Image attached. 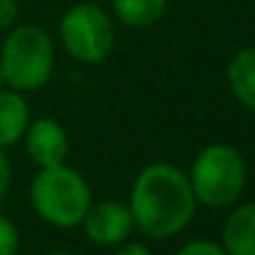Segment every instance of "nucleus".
I'll return each instance as SVG.
<instances>
[{"label": "nucleus", "mask_w": 255, "mask_h": 255, "mask_svg": "<svg viewBox=\"0 0 255 255\" xmlns=\"http://www.w3.org/2000/svg\"><path fill=\"white\" fill-rule=\"evenodd\" d=\"M30 201L37 216L57 228L80 226L92 206V188L80 171L67 164L40 169L30 186Z\"/></svg>", "instance_id": "f03ea898"}, {"label": "nucleus", "mask_w": 255, "mask_h": 255, "mask_svg": "<svg viewBox=\"0 0 255 255\" xmlns=\"http://www.w3.org/2000/svg\"><path fill=\"white\" fill-rule=\"evenodd\" d=\"M20 251V231L17 226L0 213V255H17Z\"/></svg>", "instance_id": "f8f14e48"}, {"label": "nucleus", "mask_w": 255, "mask_h": 255, "mask_svg": "<svg viewBox=\"0 0 255 255\" xmlns=\"http://www.w3.org/2000/svg\"><path fill=\"white\" fill-rule=\"evenodd\" d=\"M10 183H12V169H10V161H7L5 151L0 149V203H2V198L7 196Z\"/></svg>", "instance_id": "2eb2a0df"}, {"label": "nucleus", "mask_w": 255, "mask_h": 255, "mask_svg": "<svg viewBox=\"0 0 255 255\" xmlns=\"http://www.w3.org/2000/svg\"><path fill=\"white\" fill-rule=\"evenodd\" d=\"M82 231L94 246H119L134 231V218L129 203L122 201H99L92 203L82 218Z\"/></svg>", "instance_id": "423d86ee"}, {"label": "nucleus", "mask_w": 255, "mask_h": 255, "mask_svg": "<svg viewBox=\"0 0 255 255\" xmlns=\"http://www.w3.org/2000/svg\"><path fill=\"white\" fill-rule=\"evenodd\" d=\"M193 196L208 208H226L236 203L248 181V164L231 144H208L198 151L188 173Z\"/></svg>", "instance_id": "20e7f679"}, {"label": "nucleus", "mask_w": 255, "mask_h": 255, "mask_svg": "<svg viewBox=\"0 0 255 255\" xmlns=\"http://www.w3.org/2000/svg\"><path fill=\"white\" fill-rule=\"evenodd\" d=\"M5 87V80H2V72H0V89Z\"/></svg>", "instance_id": "a211bd4d"}, {"label": "nucleus", "mask_w": 255, "mask_h": 255, "mask_svg": "<svg viewBox=\"0 0 255 255\" xmlns=\"http://www.w3.org/2000/svg\"><path fill=\"white\" fill-rule=\"evenodd\" d=\"M114 255H151L149 251V246H144V243H136V241H124V243H119V248L114 251Z\"/></svg>", "instance_id": "dca6fc26"}, {"label": "nucleus", "mask_w": 255, "mask_h": 255, "mask_svg": "<svg viewBox=\"0 0 255 255\" xmlns=\"http://www.w3.org/2000/svg\"><path fill=\"white\" fill-rule=\"evenodd\" d=\"M169 0H112L114 17L127 27H149L166 15Z\"/></svg>", "instance_id": "9b49d317"}, {"label": "nucleus", "mask_w": 255, "mask_h": 255, "mask_svg": "<svg viewBox=\"0 0 255 255\" xmlns=\"http://www.w3.org/2000/svg\"><path fill=\"white\" fill-rule=\"evenodd\" d=\"M22 139H25L27 156H30L32 164H37V169L67 164L70 136H67L65 127H62L57 119L42 117V119L30 122Z\"/></svg>", "instance_id": "0eeeda50"}, {"label": "nucleus", "mask_w": 255, "mask_h": 255, "mask_svg": "<svg viewBox=\"0 0 255 255\" xmlns=\"http://www.w3.org/2000/svg\"><path fill=\"white\" fill-rule=\"evenodd\" d=\"M30 124V104L15 89H0V149L17 144Z\"/></svg>", "instance_id": "1a4fd4ad"}, {"label": "nucleus", "mask_w": 255, "mask_h": 255, "mask_svg": "<svg viewBox=\"0 0 255 255\" xmlns=\"http://www.w3.org/2000/svg\"><path fill=\"white\" fill-rule=\"evenodd\" d=\"M50 255H72L70 251H55V253H50Z\"/></svg>", "instance_id": "f3484780"}, {"label": "nucleus", "mask_w": 255, "mask_h": 255, "mask_svg": "<svg viewBox=\"0 0 255 255\" xmlns=\"http://www.w3.org/2000/svg\"><path fill=\"white\" fill-rule=\"evenodd\" d=\"M226 80L233 97L246 109L255 112V47H243L231 57L226 67Z\"/></svg>", "instance_id": "9d476101"}, {"label": "nucleus", "mask_w": 255, "mask_h": 255, "mask_svg": "<svg viewBox=\"0 0 255 255\" xmlns=\"http://www.w3.org/2000/svg\"><path fill=\"white\" fill-rule=\"evenodd\" d=\"M55 70V47L40 25H17L7 32L0 50V72L15 92L45 87Z\"/></svg>", "instance_id": "7ed1b4c3"}, {"label": "nucleus", "mask_w": 255, "mask_h": 255, "mask_svg": "<svg viewBox=\"0 0 255 255\" xmlns=\"http://www.w3.org/2000/svg\"><path fill=\"white\" fill-rule=\"evenodd\" d=\"M17 0H0V30L12 27V22L17 20Z\"/></svg>", "instance_id": "4468645a"}, {"label": "nucleus", "mask_w": 255, "mask_h": 255, "mask_svg": "<svg viewBox=\"0 0 255 255\" xmlns=\"http://www.w3.org/2000/svg\"><path fill=\"white\" fill-rule=\"evenodd\" d=\"M221 246L228 255H255V201L228 213L221 231Z\"/></svg>", "instance_id": "6e6552de"}, {"label": "nucleus", "mask_w": 255, "mask_h": 255, "mask_svg": "<svg viewBox=\"0 0 255 255\" xmlns=\"http://www.w3.org/2000/svg\"><path fill=\"white\" fill-rule=\"evenodd\" d=\"M176 255H228L226 248L218 243V241H208V238H196V241H188L183 243Z\"/></svg>", "instance_id": "ddd939ff"}, {"label": "nucleus", "mask_w": 255, "mask_h": 255, "mask_svg": "<svg viewBox=\"0 0 255 255\" xmlns=\"http://www.w3.org/2000/svg\"><path fill=\"white\" fill-rule=\"evenodd\" d=\"M60 40L72 60L99 65L114 50L112 17L94 2H77L60 20Z\"/></svg>", "instance_id": "39448f33"}, {"label": "nucleus", "mask_w": 255, "mask_h": 255, "mask_svg": "<svg viewBox=\"0 0 255 255\" xmlns=\"http://www.w3.org/2000/svg\"><path fill=\"white\" fill-rule=\"evenodd\" d=\"M196 206L188 173L169 161L144 166L131 183L129 211L134 228L151 241H166L186 231L196 216Z\"/></svg>", "instance_id": "f257e3e1"}]
</instances>
